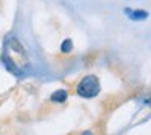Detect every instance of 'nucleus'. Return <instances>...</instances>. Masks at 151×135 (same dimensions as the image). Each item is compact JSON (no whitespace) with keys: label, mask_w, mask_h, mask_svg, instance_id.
I'll return each instance as SVG.
<instances>
[{"label":"nucleus","mask_w":151,"mask_h":135,"mask_svg":"<svg viewBox=\"0 0 151 135\" xmlns=\"http://www.w3.org/2000/svg\"><path fill=\"white\" fill-rule=\"evenodd\" d=\"M101 90V83L96 75H86L76 85V95L81 98H94Z\"/></svg>","instance_id":"obj_1"},{"label":"nucleus","mask_w":151,"mask_h":135,"mask_svg":"<svg viewBox=\"0 0 151 135\" xmlns=\"http://www.w3.org/2000/svg\"><path fill=\"white\" fill-rule=\"evenodd\" d=\"M125 15H127L130 20H135V21H140V20H146L148 18V12L146 10H132V8H125Z\"/></svg>","instance_id":"obj_2"},{"label":"nucleus","mask_w":151,"mask_h":135,"mask_svg":"<svg viewBox=\"0 0 151 135\" xmlns=\"http://www.w3.org/2000/svg\"><path fill=\"white\" fill-rule=\"evenodd\" d=\"M67 98H68V93H67V90L60 88V90H55V91L50 95V103H57V104H62V103L67 101Z\"/></svg>","instance_id":"obj_3"},{"label":"nucleus","mask_w":151,"mask_h":135,"mask_svg":"<svg viewBox=\"0 0 151 135\" xmlns=\"http://www.w3.org/2000/svg\"><path fill=\"white\" fill-rule=\"evenodd\" d=\"M60 51H62L63 54L72 52V51H73V43H72V39H68V38H67V39L62 43V46H60Z\"/></svg>","instance_id":"obj_4"},{"label":"nucleus","mask_w":151,"mask_h":135,"mask_svg":"<svg viewBox=\"0 0 151 135\" xmlns=\"http://www.w3.org/2000/svg\"><path fill=\"white\" fill-rule=\"evenodd\" d=\"M80 135H94V134H93V130H85V132H81Z\"/></svg>","instance_id":"obj_5"}]
</instances>
